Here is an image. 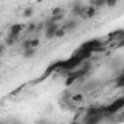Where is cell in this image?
Segmentation results:
<instances>
[{
  "mask_svg": "<svg viewBox=\"0 0 124 124\" xmlns=\"http://www.w3.org/2000/svg\"><path fill=\"white\" fill-rule=\"evenodd\" d=\"M39 45V39L38 38H32L31 39V48H37Z\"/></svg>",
  "mask_w": 124,
  "mask_h": 124,
  "instance_id": "obj_13",
  "label": "cell"
},
{
  "mask_svg": "<svg viewBox=\"0 0 124 124\" xmlns=\"http://www.w3.org/2000/svg\"><path fill=\"white\" fill-rule=\"evenodd\" d=\"M82 99H83V95H82V93H78V95H73V101H75V102H80Z\"/></svg>",
  "mask_w": 124,
  "mask_h": 124,
  "instance_id": "obj_16",
  "label": "cell"
},
{
  "mask_svg": "<svg viewBox=\"0 0 124 124\" xmlns=\"http://www.w3.org/2000/svg\"><path fill=\"white\" fill-rule=\"evenodd\" d=\"M58 29V23H45V38H54L55 31Z\"/></svg>",
  "mask_w": 124,
  "mask_h": 124,
  "instance_id": "obj_1",
  "label": "cell"
},
{
  "mask_svg": "<svg viewBox=\"0 0 124 124\" xmlns=\"http://www.w3.org/2000/svg\"><path fill=\"white\" fill-rule=\"evenodd\" d=\"M3 51H5V44H0V55L3 54Z\"/></svg>",
  "mask_w": 124,
  "mask_h": 124,
  "instance_id": "obj_19",
  "label": "cell"
},
{
  "mask_svg": "<svg viewBox=\"0 0 124 124\" xmlns=\"http://www.w3.org/2000/svg\"><path fill=\"white\" fill-rule=\"evenodd\" d=\"M64 35H66V31H64L63 28H58V29L55 31V34H54L55 38H61V37H64Z\"/></svg>",
  "mask_w": 124,
  "mask_h": 124,
  "instance_id": "obj_9",
  "label": "cell"
},
{
  "mask_svg": "<svg viewBox=\"0 0 124 124\" xmlns=\"http://www.w3.org/2000/svg\"><path fill=\"white\" fill-rule=\"evenodd\" d=\"M95 13H96V9L92 6H88V8H85L82 18H92V16H95Z\"/></svg>",
  "mask_w": 124,
  "mask_h": 124,
  "instance_id": "obj_4",
  "label": "cell"
},
{
  "mask_svg": "<svg viewBox=\"0 0 124 124\" xmlns=\"http://www.w3.org/2000/svg\"><path fill=\"white\" fill-rule=\"evenodd\" d=\"M60 15H63V9L61 8H54L51 10V16H60Z\"/></svg>",
  "mask_w": 124,
  "mask_h": 124,
  "instance_id": "obj_8",
  "label": "cell"
},
{
  "mask_svg": "<svg viewBox=\"0 0 124 124\" xmlns=\"http://www.w3.org/2000/svg\"><path fill=\"white\" fill-rule=\"evenodd\" d=\"M123 80H124V76L120 75V76L117 78V85H118V86H123Z\"/></svg>",
  "mask_w": 124,
  "mask_h": 124,
  "instance_id": "obj_17",
  "label": "cell"
},
{
  "mask_svg": "<svg viewBox=\"0 0 124 124\" xmlns=\"http://www.w3.org/2000/svg\"><path fill=\"white\" fill-rule=\"evenodd\" d=\"M0 124H3V123H0Z\"/></svg>",
  "mask_w": 124,
  "mask_h": 124,
  "instance_id": "obj_22",
  "label": "cell"
},
{
  "mask_svg": "<svg viewBox=\"0 0 124 124\" xmlns=\"http://www.w3.org/2000/svg\"><path fill=\"white\" fill-rule=\"evenodd\" d=\"M22 29H23V25H22V23H15V25H12V26L9 28V35L18 37Z\"/></svg>",
  "mask_w": 124,
  "mask_h": 124,
  "instance_id": "obj_2",
  "label": "cell"
},
{
  "mask_svg": "<svg viewBox=\"0 0 124 124\" xmlns=\"http://www.w3.org/2000/svg\"><path fill=\"white\" fill-rule=\"evenodd\" d=\"M85 10V6H82L80 3H75L73 5V16H82Z\"/></svg>",
  "mask_w": 124,
  "mask_h": 124,
  "instance_id": "obj_3",
  "label": "cell"
},
{
  "mask_svg": "<svg viewBox=\"0 0 124 124\" xmlns=\"http://www.w3.org/2000/svg\"><path fill=\"white\" fill-rule=\"evenodd\" d=\"M0 69H2V64H0Z\"/></svg>",
  "mask_w": 124,
  "mask_h": 124,
  "instance_id": "obj_21",
  "label": "cell"
},
{
  "mask_svg": "<svg viewBox=\"0 0 124 124\" xmlns=\"http://www.w3.org/2000/svg\"><path fill=\"white\" fill-rule=\"evenodd\" d=\"M28 48H31V39H26L22 44V50H28Z\"/></svg>",
  "mask_w": 124,
  "mask_h": 124,
  "instance_id": "obj_15",
  "label": "cell"
},
{
  "mask_svg": "<svg viewBox=\"0 0 124 124\" xmlns=\"http://www.w3.org/2000/svg\"><path fill=\"white\" fill-rule=\"evenodd\" d=\"M75 26H78V23H76V22H75V21H70V22H67V23H66V25H64V26H63V29H64V31H66V32H67V31H69V29H73V28H75Z\"/></svg>",
  "mask_w": 124,
  "mask_h": 124,
  "instance_id": "obj_6",
  "label": "cell"
},
{
  "mask_svg": "<svg viewBox=\"0 0 124 124\" xmlns=\"http://www.w3.org/2000/svg\"><path fill=\"white\" fill-rule=\"evenodd\" d=\"M92 8H102V6H105V2L104 0H95V2H92V5H91Z\"/></svg>",
  "mask_w": 124,
  "mask_h": 124,
  "instance_id": "obj_10",
  "label": "cell"
},
{
  "mask_svg": "<svg viewBox=\"0 0 124 124\" xmlns=\"http://www.w3.org/2000/svg\"><path fill=\"white\" fill-rule=\"evenodd\" d=\"M38 124H47V121H45V120H42V121H38Z\"/></svg>",
  "mask_w": 124,
  "mask_h": 124,
  "instance_id": "obj_20",
  "label": "cell"
},
{
  "mask_svg": "<svg viewBox=\"0 0 124 124\" xmlns=\"http://www.w3.org/2000/svg\"><path fill=\"white\" fill-rule=\"evenodd\" d=\"M35 54V48H28V50H23V57L25 58H29Z\"/></svg>",
  "mask_w": 124,
  "mask_h": 124,
  "instance_id": "obj_7",
  "label": "cell"
},
{
  "mask_svg": "<svg viewBox=\"0 0 124 124\" xmlns=\"http://www.w3.org/2000/svg\"><path fill=\"white\" fill-rule=\"evenodd\" d=\"M105 5H107V6H109V8H112V6H115V5H117V2H115V0H108V2H105Z\"/></svg>",
  "mask_w": 124,
  "mask_h": 124,
  "instance_id": "obj_18",
  "label": "cell"
},
{
  "mask_svg": "<svg viewBox=\"0 0 124 124\" xmlns=\"http://www.w3.org/2000/svg\"><path fill=\"white\" fill-rule=\"evenodd\" d=\"M34 15V9L32 8H26L25 10H23V16L25 18H29V16H32Z\"/></svg>",
  "mask_w": 124,
  "mask_h": 124,
  "instance_id": "obj_11",
  "label": "cell"
},
{
  "mask_svg": "<svg viewBox=\"0 0 124 124\" xmlns=\"http://www.w3.org/2000/svg\"><path fill=\"white\" fill-rule=\"evenodd\" d=\"M16 39H18V37H13V35H8V38H6V45L8 47H10V45H13L15 42H16Z\"/></svg>",
  "mask_w": 124,
  "mask_h": 124,
  "instance_id": "obj_5",
  "label": "cell"
},
{
  "mask_svg": "<svg viewBox=\"0 0 124 124\" xmlns=\"http://www.w3.org/2000/svg\"><path fill=\"white\" fill-rule=\"evenodd\" d=\"M28 31H29V32H34V31H37V23H35V22H31V23L28 25Z\"/></svg>",
  "mask_w": 124,
  "mask_h": 124,
  "instance_id": "obj_14",
  "label": "cell"
},
{
  "mask_svg": "<svg viewBox=\"0 0 124 124\" xmlns=\"http://www.w3.org/2000/svg\"><path fill=\"white\" fill-rule=\"evenodd\" d=\"M123 102H124L123 99H120V101H117V102L114 104V107H111V108H109V111H115V109H118V108H121V105H123Z\"/></svg>",
  "mask_w": 124,
  "mask_h": 124,
  "instance_id": "obj_12",
  "label": "cell"
}]
</instances>
